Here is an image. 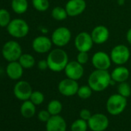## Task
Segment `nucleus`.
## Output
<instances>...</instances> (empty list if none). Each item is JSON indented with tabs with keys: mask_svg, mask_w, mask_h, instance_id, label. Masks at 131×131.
Returning <instances> with one entry per match:
<instances>
[{
	"mask_svg": "<svg viewBox=\"0 0 131 131\" xmlns=\"http://www.w3.org/2000/svg\"><path fill=\"white\" fill-rule=\"evenodd\" d=\"M24 68L19 62V61L9 62L6 68V73L8 77L13 80H19L23 75Z\"/></svg>",
	"mask_w": 131,
	"mask_h": 131,
	"instance_id": "18",
	"label": "nucleus"
},
{
	"mask_svg": "<svg viewBox=\"0 0 131 131\" xmlns=\"http://www.w3.org/2000/svg\"><path fill=\"white\" fill-rule=\"evenodd\" d=\"M89 60L88 52H79L77 56V61L82 65H85Z\"/></svg>",
	"mask_w": 131,
	"mask_h": 131,
	"instance_id": "31",
	"label": "nucleus"
},
{
	"mask_svg": "<svg viewBox=\"0 0 131 131\" xmlns=\"http://www.w3.org/2000/svg\"><path fill=\"white\" fill-rule=\"evenodd\" d=\"M38 68L40 70H46L47 69H49V66H48V62H47V60L46 59H42V60H39L38 62Z\"/></svg>",
	"mask_w": 131,
	"mask_h": 131,
	"instance_id": "34",
	"label": "nucleus"
},
{
	"mask_svg": "<svg viewBox=\"0 0 131 131\" xmlns=\"http://www.w3.org/2000/svg\"><path fill=\"white\" fill-rule=\"evenodd\" d=\"M86 8L85 0H69L66 3L65 9L70 17H76L81 15Z\"/></svg>",
	"mask_w": 131,
	"mask_h": 131,
	"instance_id": "15",
	"label": "nucleus"
},
{
	"mask_svg": "<svg viewBox=\"0 0 131 131\" xmlns=\"http://www.w3.org/2000/svg\"><path fill=\"white\" fill-rule=\"evenodd\" d=\"M93 42L95 44H103L105 43L110 37V31L109 29L103 25L96 26L93 28L90 33Z\"/></svg>",
	"mask_w": 131,
	"mask_h": 131,
	"instance_id": "16",
	"label": "nucleus"
},
{
	"mask_svg": "<svg viewBox=\"0 0 131 131\" xmlns=\"http://www.w3.org/2000/svg\"><path fill=\"white\" fill-rule=\"evenodd\" d=\"M46 131H67V122L59 115H53L46 124Z\"/></svg>",
	"mask_w": 131,
	"mask_h": 131,
	"instance_id": "17",
	"label": "nucleus"
},
{
	"mask_svg": "<svg viewBox=\"0 0 131 131\" xmlns=\"http://www.w3.org/2000/svg\"><path fill=\"white\" fill-rule=\"evenodd\" d=\"M49 69L55 73L64 71L67 63L69 62V56L65 50L57 48L49 52L46 58Z\"/></svg>",
	"mask_w": 131,
	"mask_h": 131,
	"instance_id": "1",
	"label": "nucleus"
},
{
	"mask_svg": "<svg viewBox=\"0 0 131 131\" xmlns=\"http://www.w3.org/2000/svg\"><path fill=\"white\" fill-rule=\"evenodd\" d=\"M11 20L9 12L6 9H0V27H7Z\"/></svg>",
	"mask_w": 131,
	"mask_h": 131,
	"instance_id": "27",
	"label": "nucleus"
},
{
	"mask_svg": "<svg viewBox=\"0 0 131 131\" xmlns=\"http://www.w3.org/2000/svg\"><path fill=\"white\" fill-rule=\"evenodd\" d=\"M32 93V88L31 85L25 80H20L17 82L13 88L14 96L21 101H26L29 100Z\"/></svg>",
	"mask_w": 131,
	"mask_h": 131,
	"instance_id": "12",
	"label": "nucleus"
},
{
	"mask_svg": "<svg viewBox=\"0 0 131 131\" xmlns=\"http://www.w3.org/2000/svg\"><path fill=\"white\" fill-rule=\"evenodd\" d=\"M127 105L126 98L119 95V93L111 95L106 101L107 112L113 115L117 116L122 113Z\"/></svg>",
	"mask_w": 131,
	"mask_h": 131,
	"instance_id": "3",
	"label": "nucleus"
},
{
	"mask_svg": "<svg viewBox=\"0 0 131 131\" xmlns=\"http://www.w3.org/2000/svg\"><path fill=\"white\" fill-rule=\"evenodd\" d=\"M23 54V49L20 44L15 40L6 42L2 49V55L3 58L9 62L18 61Z\"/></svg>",
	"mask_w": 131,
	"mask_h": 131,
	"instance_id": "5",
	"label": "nucleus"
},
{
	"mask_svg": "<svg viewBox=\"0 0 131 131\" xmlns=\"http://www.w3.org/2000/svg\"><path fill=\"white\" fill-rule=\"evenodd\" d=\"M92 115L93 114L91 113V112L87 109H83L80 112V118H81L82 119H84L86 121H88L90 119V117L92 116Z\"/></svg>",
	"mask_w": 131,
	"mask_h": 131,
	"instance_id": "33",
	"label": "nucleus"
},
{
	"mask_svg": "<svg viewBox=\"0 0 131 131\" xmlns=\"http://www.w3.org/2000/svg\"><path fill=\"white\" fill-rule=\"evenodd\" d=\"M20 113L25 118H32L36 114V105L30 100L23 101L20 107Z\"/></svg>",
	"mask_w": 131,
	"mask_h": 131,
	"instance_id": "20",
	"label": "nucleus"
},
{
	"mask_svg": "<svg viewBox=\"0 0 131 131\" xmlns=\"http://www.w3.org/2000/svg\"><path fill=\"white\" fill-rule=\"evenodd\" d=\"M8 33L17 39L26 37L29 32V24L23 19H12L8 26L6 27Z\"/></svg>",
	"mask_w": 131,
	"mask_h": 131,
	"instance_id": "4",
	"label": "nucleus"
},
{
	"mask_svg": "<svg viewBox=\"0 0 131 131\" xmlns=\"http://www.w3.org/2000/svg\"><path fill=\"white\" fill-rule=\"evenodd\" d=\"M51 15L52 17L56 21H63L69 16L66 9L61 6L54 7L52 10Z\"/></svg>",
	"mask_w": 131,
	"mask_h": 131,
	"instance_id": "23",
	"label": "nucleus"
},
{
	"mask_svg": "<svg viewBox=\"0 0 131 131\" xmlns=\"http://www.w3.org/2000/svg\"><path fill=\"white\" fill-rule=\"evenodd\" d=\"M79 87L80 86L77 80L67 77L59 83L58 90L64 96H73L77 94Z\"/></svg>",
	"mask_w": 131,
	"mask_h": 131,
	"instance_id": "9",
	"label": "nucleus"
},
{
	"mask_svg": "<svg viewBox=\"0 0 131 131\" xmlns=\"http://www.w3.org/2000/svg\"><path fill=\"white\" fill-rule=\"evenodd\" d=\"M111 75L108 70H95L89 76L88 85L94 92H102L111 85Z\"/></svg>",
	"mask_w": 131,
	"mask_h": 131,
	"instance_id": "2",
	"label": "nucleus"
},
{
	"mask_svg": "<svg viewBox=\"0 0 131 131\" xmlns=\"http://www.w3.org/2000/svg\"><path fill=\"white\" fill-rule=\"evenodd\" d=\"M117 92L119 95L128 98L131 95V88L130 86L126 82H123L119 83L117 86Z\"/></svg>",
	"mask_w": 131,
	"mask_h": 131,
	"instance_id": "29",
	"label": "nucleus"
},
{
	"mask_svg": "<svg viewBox=\"0 0 131 131\" xmlns=\"http://www.w3.org/2000/svg\"><path fill=\"white\" fill-rule=\"evenodd\" d=\"M64 72L67 78L77 81L80 80L84 74L83 65L77 61H70L67 63Z\"/></svg>",
	"mask_w": 131,
	"mask_h": 131,
	"instance_id": "13",
	"label": "nucleus"
},
{
	"mask_svg": "<svg viewBox=\"0 0 131 131\" xmlns=\"http://www.w3.org/2000/svg\"><path fill=\"white\" fill-rule=\"evenodd\" d=\"M62 110V104L59 100H51L47 106V110L49 112V113L53 115H59Z\"/></svg>",
	"mask_w": 131,
	"mask_h": 131,
	"instance_id": "24",
	"label": "nucleus"
},
{
	"mask_svg": "<svg viewBox=\"0 0 131 131\" xmlns=\"http://www.w3.org/2000/svg\"><path fill=\"white\" fill-rule=\"evenodd\" d=\"M87 121L81 118L76 119L71 125V131H87L88 129Z\"/></svg>",
	"mask_w": 131,
	"mask_h": 131,
	"instance_id": "26",
	"label": "nucleus"
},
{
	"mask_svg": "<svg viewBox=\"0 0 131 131\" xmlns=\"http://www.w3.org/2000/svg\"><path fill=\"white\" fill-rule=\"evenodd\" d=\"M32 3L33 8L39 12H46L50 6L49 0H32Z\"/></svg>",
	"mask_w": 131,
	"mask_h": 131,
	"instance_id": "25",
	"label": "nucleus"
},
{
	"mask_svg": "<svg viewBox=\"0 0 131 131\" xmlns=\"http://www.w3.org/2000/svg\"><path fill=\"white\" fill-rule=\"evenodd\" d=\"M51 114L49 113V112L46 110H41L39 113H38V118L40 121L46 123L49 119L51 117Z\"/></svg>",
	"mask_w": 131,
	"mask_h": 131,
	"instance_id": "32",
	"label": "nucleus"
},
{
	"mask_svg": "<svg viewBox=\"0 0 131 131\" xmlns=\"http://www.w3.org/2000/svg\"><path fill=\"white\" fill-rule=\"evenodd\" d=\"M93 90L89 85H83L79 87V90L77 91V95L80 98L83 100H86L90 98L92 96Z\"/></svg>",
	"mask_w": 131,
	"mask_h": 131,
	"instance_id": "28",
	"label": "nucleus"
},
{
	"mask_svg": "<svg viewBox=\"0 0 131 131\" xmlns=\"http://www.w3.org/2000/svg\"><path fill=\"white\" fill-rule=\"evenodd\" d=\"M87 123L92 131H104L109 126V119L103 113H95L92 115Z\"/></svg>",
	"mask_w": 131,
	"mask_h": 131,
	"instance_id": "11",
	"label": "nucleus"
},
{
	"mask_svg": "<svg viewBox=\"0 0 131 131\" xmlns=\"http://www.w3.org/2000/svg\"><path fill=\"white\" fill-rule=\"evenodd\" d=\"M72 38L71 31L67 27H59L56 29L51 36V40L52 44L59 48H62L67 46Z\"/></svg>",
	"mask_w": 131,
	"mask_h": 131,
	"instance_id": "7",
	"label": "nucleus"
},
{
	"mask_svg": "<svg viewBox=\"0 0 131 131\" xmlns=\"http://www.w3.org/2000/svg\"><path fill=\"white\" fill-rule=\"evenodd\" d=\"M52 46V42L51 38H49L46 36H39L36 37L32 42V47L33 50L40 54L50 52Z\"/></svg>",
	"mask_w": 131,
	"mask_h": 131,
	"instance_id": "14",
	"label": "nucleus"
},
{
	"mask_svg": "<svg viewBox=\"0 0 131 131\" xmlns=\"http://www.w3.org/2000/svg\"><path fill=\"white\" fill-rule=\"evenodd\" d=\"M112 80L117 83L126 82L129 77V70L123 66H118L110 73Z\"/></svg>",
	"mask_w": 131,
	"mask_h": 131,
	"instance_id": "19",
	"label": "nucleus"
},
{
	"mask_svg": "<svg viewBox=\"0 0 131 131\" xmlns=\"http://www.w3.org/2000/svg\"><path fill=\"white\" fill-rule=\"evenodd\" d=\"M11 7L15 13L19 15L23 14L29 8L28 0H12Z\"/></svg>",
	"mask_w": 131,
	"mask_h": 131,
	"instance_id": "21",
	"label": "nucleus"
},
{
	"mask_svg": "<svg viewBox=\"0 0 131 131\" xmlns=\"http://www.w3.org/2000/svg\"><path fill=\"white\" fill-rule=\"evenodd\" d=\"M91 62L92 65L96 70H108L112 63L110 56L103 51L95 52L92 56Z\"/></svg>",
	"mask_w": 131,
	"mask_h": 131,
	"instance_id": "8",
	"label": "nucleus"
},
{
	"mask_svg": "<svg viewBox=\"0 0 131 131\" xmlns=\"http://www.w3.org/2000/svg\"><path fill=\"white\" fill-rule=\"evenodd\" d=\"M93 44L91 35L86 32L78 33L74 40V45L78 52H89L93 48Z\"/></svg>",
	"mask_w": 131,
	"mask_h": 131,
	"instance_id": "10",
	"label": "nucleus"
},
{
	"mask_svg": "<svg viewBox=\"0 0 131 131\" xmlns=\"http://www.w3.org/2000/svg\"><path fill=\"white\" fill-rule=\"evenodd\" d=\"M126 40H127L128 43L131 45V28L129 29L126 32Z\"/></svg>",
	"mask_w": 131,
	"mask_h": 131,
	"instance_id": "35",
	"label": "nucleus"
},
{
	"mask_svg": "<svg viewBox=\"0 0 131 131\" xmlns=\"http://www.w3.org/2000/svg\"><path fill=\"white\" fill-rule=\"evenodd\" d=\"M110 56L112 62L117 66H123L130 58V51L126 46L119 44L112 49Z\"/></svg>",
	"mask_w": 131,
	"mask_h": 131,
	"instance_id": "6",
	"label": "nucleus"
},
{
	"mask_svg": "<svg viewBox=\"0 0 131 131\" xmlns=\"http://www.w3.org/2000/svg\"><path fill=\"white\" fill-rule=\"evenodd\" d=\"M18 61L24 69H31L36 64L35 58L29 53H23Z\"/></svg>",
	"mask_w": 131,
	"mask_h": 131,
	"instance_id": "22",
	"label": "nucleus"
},
{
	"mask_svg": "<svg viewBox=\"0 0 131 131\" xmlns=\"http://www.w3.org/2000/svg\"><path fill=\"white\" fill-rule=\"evenodd\" d=\"M124 1H125V0H118V4L119 5H123L124 3Z\"/></svg>",
	"mask_w": 131,
	"mask_h": 131,
	"instance_id": "36",
	"label": "nucleus"
},
{
	"mask_svg": "<svg viewBox=\"0 0 131 131\" xmlns=\"http://www.w3.org/2000/svg\"><path fill=\"white\" fill-rule=\"evenodd\" d=\"M29 100L36 106H39L43 103V101L45 100V96H44L43 93L40 91H32Z\"/></svg>",
	"mask_w": 131,
	"mask_h": 131,
	"instance_id": "30",
	"label": "nucleus"
}]
</instances>
